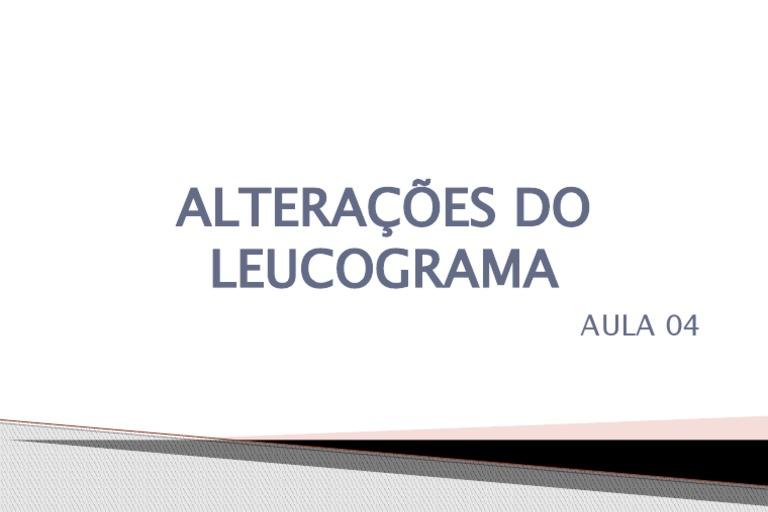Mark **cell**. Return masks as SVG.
<instances>
[{"mask_svg": "<svg viewBox=\"0 0 768 512\" xmlns=\"http://www.w3.org/2000/svg\"><path fill=\"white\" fill-rule=\"evenodd\" d=\"M373 274V260L362 248H348L342 251L336 260V277L346 288L360 289L367 286Z\"/></svg>", "mask_w": 768, "mask_h": 512, "instance_id": "1", "label": "cell"}, {"mask_svg": "<svg viewBox=\"0 0 768 512\" xmlns=\"http://www.w3.org/2000/svg\"><path fill=\"white\" fill-rule=\"evenodd\" d=\"M552 211L560 225L567 228L579 227L589 216V198L579 187H563L553 198Z\"/></svg>", "mask_w": 768, "mask_h": 512, "instance_id": "2", "label": "cell"}, {"mask_svg": "<svg viewBox=\"0 0 768 512\" xmlns=\"http://www.w3.org/2000/svg\"><path fill=\"white\" fill-rule=\"evenodd\" d=\"M403 214L414 227L426 228L433 225L440 214L437 193L428 187H414L404 198Z\"/></svg>", "mask_w": 768, "mask_h": 512, "instance_id": "3", "label": "cell"}, {"mask_svg": "<svg viewBox=\"0 0 768 512\" xmlns=\"http://www.w3.org/2000/svg\"><path fill=\"white\" fill-rule=\"evenodd\" d=\"M409 250L393 247L380 253L376 261V276L381 285L389 289L409 286Z\"/></svg>", "mask_w": 768, "mask_h": 512, "instance_id": "4", "label": "cell"}, {"mask_svg": "<svg viewBox=\"0 0 768 512\" xmlns=\"http://www.w3.org/2000/svg\"><path fill=\"white\" fill-rule=\"evenodd\" d=\"M551 210L548 195L540 188L518 187L516 189L517 227H535L546 221Z\"/></svg>", "mask_w": 768, "mask_h": 512, "instance_id": "5", "label": "cell"}, {"mask_svg": "<svg viewBox=\"0 0 768 512\" xmlns=\"http://www.w3.org/2000/svg\"><path fill=\"white\" fill-rule=\"evenodd\" d=\"M334 250L316 247L308 250L302 257L300 273L304 283L314 289H326L334 285L332 259Z\"/></svg>", "mask_w": 768, "mask_h": 512, "instance_id": "6", "label": "cell"}, {"mask_svg": "<svg viewBox=\"0 0 768 512\" xmlns=\"http://www.w3.org/2000/svg\"><path fill=\"white\" fill-rule=\"evenodd\" d=\"M414 257L415 288H422L424 274H427L436 288H443V283L434 272L440 262L438 252L430 248H417Z\"/></svg>", "mask_w": 768, "mask_h": 512, "instance_id": "7", "label": "cell"}, {"mask_svg": "<svg viewBox=\"0 0 768 512\" xmlns=\"http://www.w3.org/2000/svg\"><path fill=\"white\" fill-rule=\"evenodd\" d=\"M456 278H466L469 280L470 285L473 288L480 287L468 254L464 248H459L457 250L447 278L443 283V288L451 287L454 279Z\"/></svg>", "mask_w": 768, "mask_h": 512, "instance_id": "8", "label": "cell"}, {"mask_svg": "<svg viewBox=\"0 0 768 512\" xmlns=\"http://www.w3.org/2000/svg\"><path fill=\"white\" fill-rule=\"evenodd\" d=\"M535 278H546L552 288L559 287L547 253L543 248L536 251L522 287L529 288Z\"/></svg>", "mask_w": 768, "mask_h": 512, "instance_id": "9", "label": "cell"}, {"mask_svg": "<svg viewBox=\"0 0 768 512\" xmlns=\"http://www.w3.org/2000/svg\"><path fill=\"white\" fill-rule=\"evenodd\" d=\"M520 250L513 248L510 250L506 262L504 264L503 271L495 278L497 285H504L507 281L509 273L513 271L512 287H520Z\"/></svg>", "mask_w": 768, "mask_h": 512, "instance_id": "10", "label": "cell"}, {"mask_svg": "<svg viewBox=\"0 0 768 512\" xmlns=\"http://www.w3.org/2000/svg\"><path fill=\"white\" fill-rule=\"evenodd\" d=\"M251 248L240 249V276L239 282L241 288H264L263 281H256L251 283L248 280V274L250 272H259L261 270V264H249L248 257L250 255Z\"/></svg>", "mask_w": 768, "mask_h": 512, "instance_id": "11", "label": "cell"}, {"mask_svg": "<svg viewBox=\"0 0 768 512\" xmlns=\"http://www.w3.org/2000/svg\"><path fill=\"white\" fill-rule=\"evenodd\" d=\"M213 287L214 288H235L237 282H222L220 280V250L213 249Z\"/></svg>", "mask_w": 768, "mask_h": 512, "instance_id": "12", "label": "cell"}, {"mask_svg": "<svg viewBox=\"0 0 768 512\" xmlns=\"http://www.w3.org/2000/svg\"><path fill=\"white\" fill-rule=\"evenodd\" d=\"M681 326H682V322L678 315L672 314L668 317L666 321V329L670 335L672 336L678 335L681 331Z\"/></svg>", "mask_w": 768, "mask_h": 512, "instance_id": "13", "label": "cell"}, {"mask_svg": "<svg viewBox=\"0 0 768 512\" xmlns=\"http://www.w3.org/2000/svg\"><path fill=\"white\" fill-rule=\"evenodd\" d=\"M490 266L488 258V248L483 249V274H482V286L483 288H489L490 284Z\"/></svg>", "mask_w": 768, "mask_h": 512, "instance_id": "14", "label": "cell"}, {"mask_svg": "<svg viewBox=\"0 0 768 512\" xmlns=\"http://www.w3.org/2000/svg\"><path fill=\"white\" fill-rule=\"evenodd\" d=\"M431 183V179L427 178L426 180L416 179L413 181V186L420 185V187H427Z\"/></svg>", "mask_w": 768, "mask_h": 512, "instance_id": "15", "label": "cell"}]
</instances>
